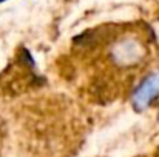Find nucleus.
I'll return each instance as SVG.
<instances>
[{"label": "nucleus", "instance_id": "3", "mask_svg": "<svg viewBox=\"0 0 159 157\" xmlns=\"http://www.w3.org/2000/svg\"><path fill=\"white\" fill-rule=\"evenodd\" d=\"M0 2H3V0H0Z\"/></svg>", "mask_w": 159, "mask_h": 157}, {"label": "nucleus", "instance_id": "2", "mask_svg": "<svg viewBox=\"0 0 159 157\" xmlns=\"http://www.w3.org/2000/svg\"><path fill=\"white\" fill-rule=\"evenodd\" d=\"M131 102L138 111L150 108L153 102L159 97V72L150 71L147 76L142 77V80L136 85V88L131 93Z\"/></svg>", "mask_w": 159, "mask_h": 157}, {"label": "nucleus", "instance_id": "1", "mask_svg": "<svg viewBox=\"0 0 159 157\" xmlns=\"http://www.w3.org/2000/svg\"><path fill=\"white\" fill-rule=\"evenodd\" d=\"M153 52L155 36L147 25L110 23L76 37L73 59L87 88L102 100L133 93L150 72Z\"/></svg>", "mask_w": 159, "mask_h": 157}]
</instances>
